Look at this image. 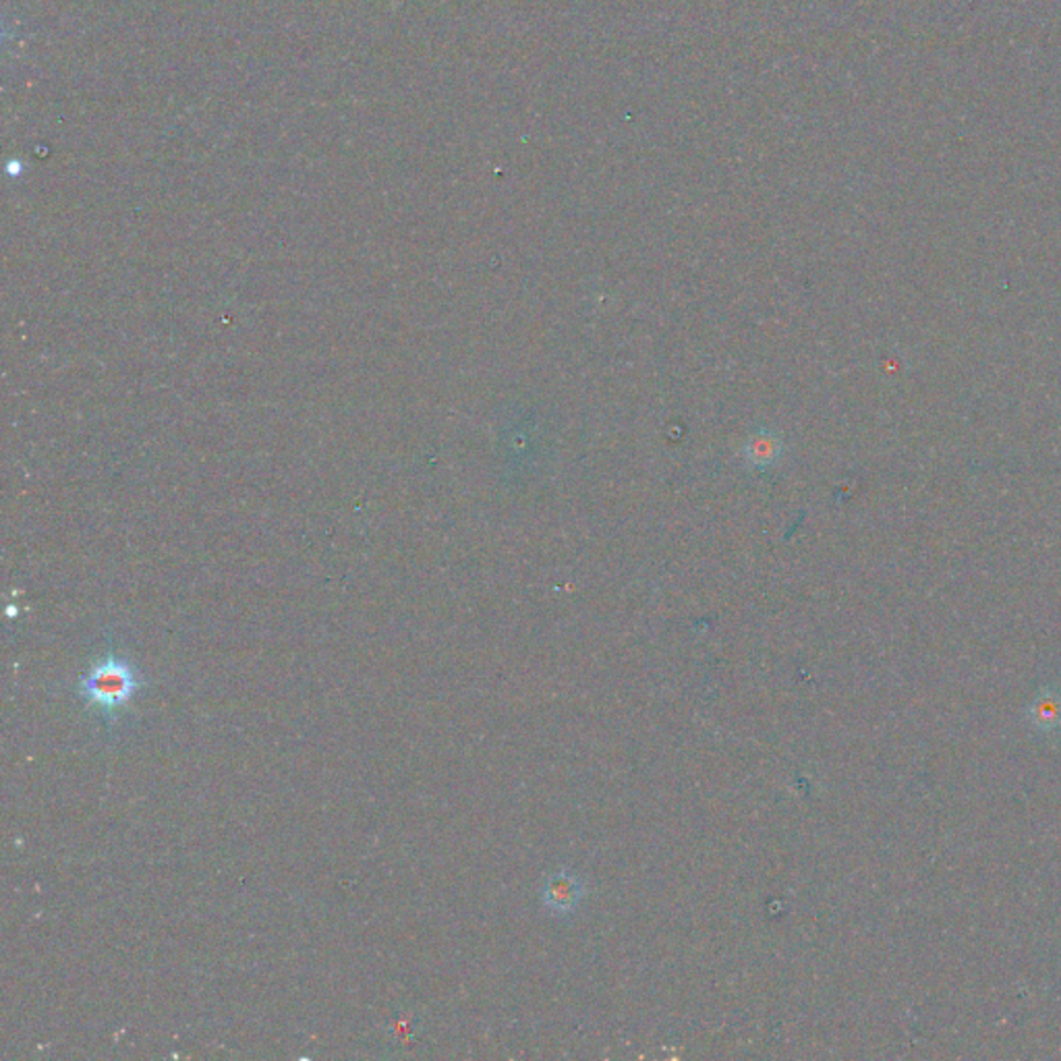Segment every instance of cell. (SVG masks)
<instances>
[{
  "label": "cell",
  "mask_w": 1061,
  "mask_h": 1061,
  "mask_svg": "<svg viewBox=\"0 0 1061 1061\" xmlns=\"http://www.w3.org/2000/svg\"><path fill=\"white\" fill-rule=\"evenodd\" d=\"M580 900H583V883L568 871H560L556 876L550 877L541 894L543 906L554 914L573 913Z\"/></svg>",
  "instance_id": "cell-2"
},
{
  "label": "cell",
  "mask_w": 1061,
  "mask_h": 1061,
  "mask_svg": "<svg viewBox=\"0 0 1061 1061\" xmlns=\"http://www.w3.org/2000/svg\"><path fill=\"white\" fill-rule=\"evenodd\" d=\"M1028 724L1041 734H1061V695L1041 690L1028 708Z\"/></svg>",
  "instance_id": "cell-3"
},
{
  "label": "cell",
  "mask_w": 1061,
  "mask_h": 1061,
  "mask_svg": "<svg viewBox=\"0 0 1061 1061\" xmlns=\"http://www.w3.org/2000/svg\"><path fill=\"white\" fill-rule=\"evenodd\" d=\"M144 685L142 671L131 662L109 655L83 674L79 680V695L88 708L100 711L104 718H112L116 711L129 706Z\"/></svg>",
  "instance_id": "cell-1"
}]
</instances>
